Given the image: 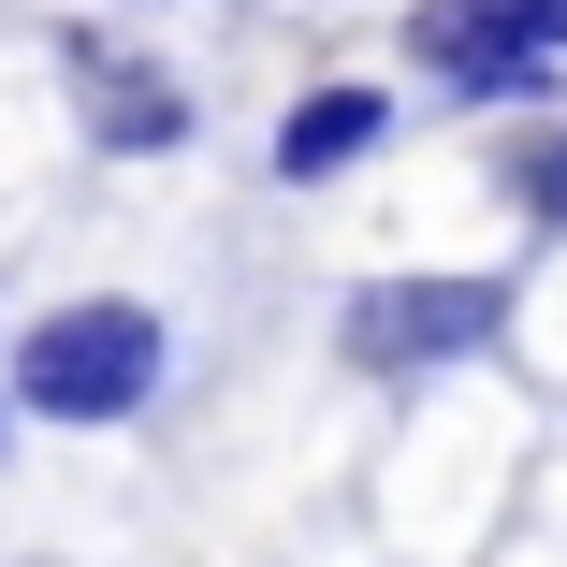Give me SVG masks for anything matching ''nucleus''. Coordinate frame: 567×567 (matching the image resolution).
Here are the masks:
<instances>
[{"mask_svg": "<svg viewBox=\"0 0 567 567\" xmlns=\"http://www.w3.org/2000/svg\"><path fill=\"white\" fill-rule=\"evenodd\" d=\"M161 364H175L161 306H132V291H73V306H44V320L16 334L0 408H30V422H132V408L161 393Z\"/></svg>", "mask_w": 567, "mask_h": 567, "instance_id": "1", "label": "nucleus"}, {"mask_svg": "<svg viewBox=\"0 0 567 567\" xmlns=\"http://www.w3.org/2000/svg\"><path fill=\"white\" fill-rule=\"evenodd\" d=\"M509 334V277H379L334 306V350H350V379H436Z\"/></svg>", "mask_w": 567, "mask_h": 567, "instance_id": "2", "label": "nucleus"}, {"mask_svg": "<svg viewBox=\"0 0 567 567\" xmlns=\"http://www.w3.org/2000/svg\"><path fill=\"white\" fill-rule=\"evenodd\" d=\"M408 44H422L436 87H481V102H495V87H538V73H553L567 0H422Z\"/></svg>", "mask_w": 567, "mask_h": 567, "instance_id": "3", "label": "nucleus"}, {"mask_svg": "<svg viewBox=\"0 0 567 567\" xmlns=\"http://www.w3.org/2000/svg\"><path fill=\"white\" fill-rule=\"evenodd\" d=\"M59 73H73V102H87V132L117 146V161H161V146H189V87H175V73H146L132 44H102V30H73V44H59Z\"/></svg>", "mask_w": 567, "mask_h": 567, "instance_id": "4", "label": "nucleus"}, {"mask_svg": "<svg viewBox=\"0 0 567 567\" xmlns=\"http://www.w3.org/2000/svg\"><path fill=\"white\" fill-rule=\"evenodd\" d=\"M379 132H393V102H379V87H306L291 117H277V175H291V189H320V175H350Z\"/></svg>", "mask_w": 567, "mask_h": 567, "instance_id": "5", "label": "nucleus"}, {"mask_svg": "<svg viewBox=\"0 0 567 567\" xmlns=\"http://www.w3.org/2000/svg\"><path fill=\"white\" fill-rule=\"evenodd\" d=\"M495 175H509V204H524V218H567V132H524Z\"/></svg>", "mask_w": 567, "mask_h": 567, "instance_id": "6", "label": "nucleus"}]
</instances>
